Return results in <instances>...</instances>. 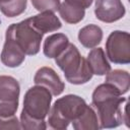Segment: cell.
<instances>
[{
  "instance_id": "obj_2",
  "label": "cell",
  "mask_w": 130,
  "mask_h": 130,
  "mask_svg": "<svg viewBox=\"0 0 130 130\" xmlns=\"http://www.w3.org/2000/svg\"><path fill=\"white\" fill-rule=\"evenodd\" d=\"M51 92L44 86L36 84L24 94L23 108L20 114V126L25 130L46 129L45 118L50 112Z\"/></svg>"
},
{
  "instance_id": "obj_19",
  "label": "cell",
  "mask_w": 130,
  "mask_h": 130,
  "mask_svg": "<svg viewBox=\"0 0 130 130\" xmlns=\"http://www.w3.org/2000/svg\"><path fill=\"white\" fill-rule=\"evenodd\" d=\"M32 6L40 12L52 11L55 12L60 6V0H30Z\"/></svg>"
},
{
  "instance_id": "obj_13",
  "label": "cell",
  "mask_w": 130,
  "mask_h": 130,
  "mask_svg": "<svg viewBox=\"0 0 130 130\" xmlns=\"http://www.w3.org/2000/svg\"><path fill=\"white\" fill-rule=\"evenodd\" d=\"M68 44V38L64 34L51 35L44 42V54L48 58H56L67 47Z\"/></svg>"
},
{
  "instance_id": "obj_8",
  "label": "cell",
  "mask_w": 130,
  "mask_h": 130,
  "mask_svg": "<svg viewBox=\"0 0 130 130\" xmlns=\"http://www.w3.org/2000/svg\"><path fill=\"white\" fill-rule=\"evenodd\" d=\"M94 14L101 21L111 23L125 15V7L121 0H95Z\"/></svg>"
},
{
  "instance_id": "obj_17",
  "label": "cell",
  "mask_w": 130,
  "mask_h": 130,
  "mask_svg": "<svg viewBox=\"0 0 130 130\" xmlns=\"http://www.w3.org/2000/svg\"><path fill=\"white\" fill-rule=\"evenodd\" d=\"M58 11H59V14L62 17V19L65 22L71 23V24L81 21L85 14V11L83 8L71 5L65 1L60 4Z\"/></svg>"
},
{
  "instance_id": "obj_7",
  "label": "cell",
  "mask_w": 130,
  "mask_h": 130,
  "mask_svg": "<svg viewBox=\"0 0 130 130\" xmlns=\"http://www.w3.org/2000/svg\"><path fill=\"white\" fill-rule=\"evenodd\" d=\"M107 57L115 64L130 62V36L127 31H113L106 43Z\"/></svg>"
},
{
  "instance_id": "obj_1",
  "label": "cell",
  "mask_w": 130,
  "mask_h": 130,
  "mask_svg": "<svg viewBox=\"0 0 130 130\" xmlns=\"http://www.w3.org/2000/svg\"><path fill=\"white\" fill-rule=\"evenodd\" d=\"M127 100L110 83L99 85L92 92V108L100 128H114L124 122L122 105Z\"/></svg>"
},
{
  "instance_id": "obj_15",
  "label": "cell",
  "mask_w": 130,
  "mask_h": 130,
  "mask_svg": "<svg viewBox=\"0 0 130 130\" xmlns=\"http://www.w3.org/2000/svg\"><path fill=\"white\" fill-rule=\"evenodd\" d=\"M72 126L75 130H96L100 128L96 114L92 107L86 106L84 111L72 121Z\"/></svg>"
},
{
  "instance_id": "obj_5",
  "label": "cell",
  "mask_w": 130,
  "mask_h": 130,
  "mask_svg": "<svg viewBox=\"0 0 130 130\" xmlns=\"http://www.w3.org/2000/svg\"><path fill=\"white\" fill-rule=\"evenodd\" d=\"M44 34L39 31L26 18L18 23L11 24L6 29V38L13 40L25 55H36L41 49V41Z\"/></svg>"
},
{
  "instance_id": "obj_4",
  "label": "cell",
  "mask_w": 130,
  "mask_h": 130,
  "mask_svg": "<svg viewBox=\"0 0 130 130\" xmlns=\"http://www.w3.org/2000/svg\"><path fill=\"white\" fill-rule=\"evenodd\" d=\"M86 103L75 94H67L58 99L49 112V126L56 130L66 129L85 109Z\"/></svg>"
},
{
  "instance_id": "obj_11",
  "label": "cell",
  "mask_w": 130,
  "mask_h": 130,
  "mask_svg": "<svg viewBox=\"0 0 130 130\" xmlns=\"http://www.w3.org/2000/svg\"><path fill=\"white\" fill-rule=\"evenodd\" d=\"M29 19L31 24L42 34L55 31L62 26L61 21L52 11H43L29 17Z\"/></svg>"
},
{
  "instance_id": "obj_12",
  "label": "cell",
  "mask_w": 130,
  "mask_h": 130,
  "mask_svg": "<svg viewBox=\"0 0 130 130\" xmlns=\"http://www.w3.org/2000/svg\"><path fill=\"white\" fill-rule=\"evenodd\" d=\"M88 65L95 75H106L111 70V65L106 58V54L102 48L92 49L87 55Z\"/></svg>"
},
{
  "instance_id": "obj_14",
  "label": "cell",
  "mask_w": 130,
  "mask_h": 130,
  "mask_svg": "<svg viewBox=\"0 0 130 130\" xmlns=\"http://www.w3.org/2000/svg\"><path fill=\"white\" fill-rule=\"evenodd\" d=\"M103 39V30L95 24H88L82 27L78 32V40L80 44L87 48L92 49L96 47Z\"/></svg>"
},
{
  "instance_id": "obj_21",
  "label": "cell",
  "mask_w": 130,
  "mask_h": 130,
  "mask_svg": "<svg viewBox=\"0 0 130 130\" xmlns=\"http://www.w3.org/2000/svg\"><path fill=\"white\" fill-rule=\"evenodd\" d=\"M93 0H65V2L71 4V5H74V6H77V7H80V8H88L91 3H92Z\"/></svg>"
},
{
  "instance_id": "obj_9",
  "label": "cell",
  "mask_w": 130,
  "mask_h": 130,
  "mask_svg": "<svg viewBox=\"0 0 130 130\" xmlns=\"http://www.w3.org/2000/svg\"><path fill=\"white\" fill-rule=\"evenodd\" d=\"M34 81L36 84L46 87L52 95L61 94L65 88L64 82L51 67H41L36 72Z\"/></svg>"
},
{
  "instance_id": "obj_10",
  "label": "cell",
  "mask_w": 130,
  "mask_h": 130,
  "mask_svg": "<svg viewBox=\"0 0 130 130\" xmlns=\"http://www.w3.org/2000/svg\"><path fill=\"white\" fill-rule=\"evenodd\" d=\"M25 59L24 52L11 39L5 37V43L1 52V62L7 67H18Z\"/></svg>"
},
{
  "instance_id": "obj_20",
  "label": "cell",
  "mask_w": 130,
  "mask_h": 130,
  "mask_svg": "<svg viewBox=\"0 0 130 130\" xmlns=\"http://www.w3.org/2000/svg\"><path fill=\"white\" fill-rule=\"evenodd\" d=\"M20 122H18L15 115L10 117H0V129H20Z\"/></svg>"
},
{
  "instance_id": "obj_18",
  "label": "cell",
  "mask_w": 130,
  "mask_h": 130,
  "mask_svg": "<svg viewBox=\"0 0 130 130\" xmlns=\"http://www.w3.org/2000/svg\"><path fill=\"white\" fill-rule=\"evenodd\" d=\"M26 8V0H7L0 2V10L7 17H14L22 12Z\"/></svg>"
},
{
  "instance_id": "obj_3",
  "label": "cell",
  "mask_w": 130,
  "mask_h": 130,
  "mask_svg": "<svg viewBox=\"0 0 130 130\" xmlns=\"http://www.w3.org/2000/svg\"><path fill=\"white\" fill-rule=\"evenodd\" d=\"M55 61L64 72L66 80L72 84L86 83L93 75L87 60L80 55L78 49L73 44H68L55 58Z\"/></svg>"
},
{
  "instance_id": "obj_22",
  "label": "cell",
  "mask_w": 130,
  "mask_h": 130,
  "mask_svg": "<svg viewBox=\"0 0 130 130\" xmlns=\"http://www.w3.org/2000/svg\"><path fill=\"white\" fill-rule=\"evenodd\" d=\"M2 1H7V0H0V2H2Z\"/></svg>"
},
{
  "instance_id": "obj_16",
  "label": "cell",
  "mask_w": 130,
  "mask_h": 130,
  "mask_svg": "<svg viewBox=\"0 0 130 130\" xmlns=\"http://www.w3.org/2000/svg\"><path fill=\"white\" fill-rule=\"evenodd\" d=\"M105 82L112 84L114 87L118 89V91L121 94H124L129 90V87H130L129 73L121 69H115L112 71L110 70L106 75Z\"/></svg>"
},
{
  "instance_id": "obj_6",
  "label": "cell",
  "mask_w": 130,
  "mask_h": 130,
  "mask_svg": "<svg viewBox=\"0 0 130 130\" xmlns=\"http://www.w3.org/2000/svg\"><path fill=\"white\" fill-rule=\"evenodd\" d=\"M19 92V83L14 77L0 75V117H10L16 113Z\"/></svg>"
}]
</instances>
